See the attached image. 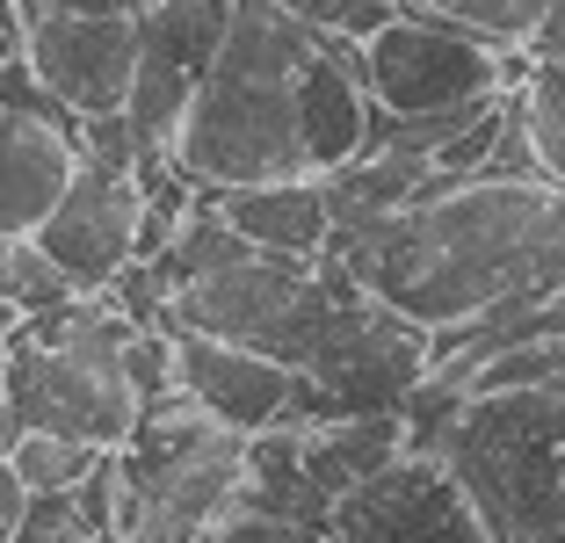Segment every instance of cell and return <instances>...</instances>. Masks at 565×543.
I'll use <instances>...</instances> for the list:
<instances>
[{"label": "cell", "instance_id": "cell-1", "mask_svg": "<svg viewBox=\"0 0 565 543\" xmlns=\"http://www.w3.org/2000/svg\"><path fill=\"white\" fill-rule=\"evenodd\" d=\"M327 254L428 333L565 290V189L544 174H465L399 211L333 225Z\"/></svg>", "mask_w": 565, "mask_h": 543}, {"label": "cell", "instance_id": "cell-2", "mask_svg": "<svg viewBox=\"0 0 565 543\" xmlns=\"http://www.w3.org/2000/svg\"><path fill=\"white\" fill-rule=\"evenodd\" d=\"M305 44H312V30L282 0H233L225 44H217L203 87L189 95L182 124H174V167L196 189L312 174L298 116Z\"/></svg>", "mask_w": 565, "mask_h": 543}, {"label": "cell", "instance_id": "cell-3", "mask_svg": "<svg viewBox=\"0 0 565 543\" xmlns=\"http://www.w3.org/2000/svg\"><path fill=\"white\" fill-rule=\"evenodd\" d=\"M486 543H565V377L465 392L435 443Z\"/></svg>", "mask_w": 565, "mask_h": 543}, {"label": "cell", "instance_id": "cell-4", "mask_svg": "<svg viewBox=\"0 0 565 543\" xmlns=\"http://www.w3.org/2000/svg\"><path fill=\"white\" fill-rule=\"evenodd\" d=\"M102 464H109V543H196L225 508H239L247 435L211 420L196 398L167 392Z\"/></svg>", "mask_w": 565, "mask_h": 543}, {"label": "cell", "instance_id": "cell-5", "mask_svg": "<svg viewBox=\"0 0 565 543\" xmlns=\"http://www.w3.org/2000/svg\"><path fill=\"white\" fill-rule=\"evenodd\" d=\"M363 283L333 262L327 247L319 254H239V262L211 268V276H189L182 290L167 297V327L211 333V341L254 348V355H276L298 370L312 355L327 312Z\"/></svg>", "mask_w": 565, "mask_h": 543}, {"label": "cell", "instance_id": "cell-6", "mask_svg": "<svg viewBox=\"0 0 565 543\" xmlns=\"http://www.w3.org/2000/svg\"><path fill=\"white\" fill-rule=\"evenodd\" d=\"M435 370V333L392 312L384 297L349 290L327 312L312 355L298 362V392L282 420H341V413H399Z\"/></svg>", "mask_w": 565, "mask_h": 543}, {"label": "cell", "instance_id": "cell-7", "mask_svg": "<svg viewBox=\"0 0 565 543\" xmlns=\"http://www.w3.org/2000/svg\"><path fill=\"white\" fill-rule=\"evenodd\" d=\"M536 51H500L486 36L457 30V22L428 15V8H399L377 36L363 44V87L377 116H465L479 102L522 87Z\"/></svg>", "mask_w": 565, "mask_h": 543}, {"label": "cell", "instance_id": "cell-8", "mask_svg": "<svg viewBox=\"0 0 565 543\" xmlns=\"http://www.w3.org/2000/svg\"><path fill=\"white\" fill-rule=\"evenodd\" d=\"M333 543H486L465 486L435 449H399L384 471L355 478L327 514Z\"/></svg>", "mask_w": 565, "mask_h": 543}, {"label": "cell", "instance_id": "cell-9", "mask_svg": "<svg viewBox=\"0 0 565 543\" xmlns=\"http://www.w3.org/2000/svg\"><path fill=\"white\" fill-rule=\"evenodd\" d=\"M73 174H81L73 116L30 81L22 58H8L0 66V239H36Z\"/></svg>", "mask_w": 565, "mask_h": 543}, {"label": "cell", "instance_id": "cell-10", "mask_svg": "<svg viewBox=\"0 0 565 543\" xmlns=\"http://www.w3.org/2000/svg\"><path fill=\"white\" fill-rule=\"evenodd\" d=\"M225 22H233V0H146L138 8V73L124 109L146 146H174V124L211 73Z\"/></svg>", "mask_w": 565, "mask_h": 543}, {"label": "cell", "instance_id": "cell-11", "mask_svg": "<svg viewBox=\"0 0 565 543\" xmlns=\"http://www.w3.org/2000/svg\"><path fill=\"white\" fill-rule=\"evenodd\" d=\"M22 66L66 116H109L131 102L138 15H44L30 22Z\"/></svg>", "mask_w": 565, "mask_h": 543}, {"label": "cell", "instance_id": "cell-12", "mask_svg": "<svg viewBox=\"0 0 565 543\" xmlns=\"http://www.w3.org/2000/svg\"><path fill=\"white\" fill-rule=\"evenodd\" d=\"M138 225H146V189L138 174L81 160V174L66 181L58 211L36 225V247L73 290H102L124 262H138Z\"/></svg>", "mask_w": 565, "mask_h": 543}, {"label": "cell", "instance_id": "cell-13", "mask_svg": "<svg viewBox=\"0 0 565 543\" xmlns=\"http://www.w3.org/2000/svg\"><path fill=\"white\" fill-rule=\"evenodd\" d=\"M174 341V392L196 398L211 420L254 435L268 420L290 413V392H298V370L276 355H254V348H233V341H211V333H189V327H167Z\"/></svg>", "mask_w": 565, "mask_h": 543}, {"label": "cell", "instance_id": "cell-14", "mask_svg": "<svg viewBox=\"0 0 565 543\" xmlns=\"http://www.w3.org/2000/svg\"><path fill=\"white\" fill-rule=\"evenodd\" d=\"M225 225L262 254H319L333 239V211L319 174H282V181H239V189H196Z\"/></svg>", "mask_w": 565, "mask_h": 543}, {"label": "cell", "instance_id": "cell-15", "mask_svg": "<svg viewBox=\"0 0 565 543\" xmlns=\"http://www.w3.org/2000/svg\"><path fill=\"white\" fill-rule=\"evenodd\" d=\"M406 449V420L399 413H341V420H298V457L327 500H341L355 478L384 471V464Z\"/></svg>", "mask_w": 565, "mask_h": 543}, {"label": "cell", "instance_id": "cell-16", "mask_svg": "<svg viewBox=\"0 0 565 543\" xmlns=\"http://www.w3.org/2000/svg\"><path fill=\"white\" fill-rule=\"evenodd\" d=\"M515 102H522V131H530V146H536L544 181L565 189V58H530Z\"/></svg>", "mask_w": 565, "mask_h": 543}, {"label": "cell", "instance_id": "cell-17", "mask_svg": "<svg viewBox=\"0 0 565 543\" xmlns=\"http://www.w3.org/2000/svg\"><path fill=\"white\" fill-rule=\"evenodd\" d=\"M406 8H428V15L457 22V30L486 36V44H500V51H530V36H536L551 0H406Z\"/></svg>", "mask_w": 565, "mask_h": 543}, {"label": "cell", "instance_id": "cell-18", "mask_svg": "<svg viewBox=\"0 0 565 543\" xmlns=\"http://www.w3.org/2000/svg\"><path fill=\"white\" fill-rule=\"evenodd\" d=\"M102 464L95 443H73V435H51V428H30L15 443V471L30 493H66V486H81L87 471Z\"/></svg>", "mask_w": 565, "mask_h": 543}, {"label": "cell", "instance_id": "cell-19", "mask_svg": "<svg viewBox=\"0 0 565 543\" xmlns=\"http://www.w3.org/2000/svg\"><path fill=\"white\" fill-rule=\"evenodd\" d=\"M81 536H102V522H95L81 486H66V493H30L15 543H81Z\"/></svg>", "mask_w": 565, "mask_h": 543}, {"label": "cell", "instance_id": "cell-20", "mask_svg": "<svg viewBox=\"0 0 565 543\" xmlns=\"http://www.w3.org/2000/svg\"><path fill=\"white\" fill-rule=\"evenodd\" d=\"M196 543H333V536L305 522H282V514H262V508H225Z\"/></svg>", "mask_w": 565, "mask_h": 543}, {"label": "cell", "instance_id": "cell-21", "mask_svg": "<svg viewBox=\"0 0 565 543\" xmlns=\"http://www.w3.org/2000/svg\"><path fill=\"white\" fill-rule=\"evenodd\" d=\"M399 15L392 0H333V15L319 22V30H333V36H349V44H370V36L384 30V22Z\"/></svg>", "mask_w": 565, "mask_h": 543}, {"label": "cell", "instance_id": "cell-22", "mask_svg": "<svg viewBox=\"0 0 565 543\" xmlns=\"http://www.w3.org/2000/svg\"><path fill=\"white\" fill-rule=\"evenodd\" d=\"M22 508H30V486H22L15 457H0V543H15V529H22Z\"/></svg>", "mask_w": 565, "mask_h": 543}, {"label": "cell", "instance_id": "cell-23", "mask_svg": "<svg viewBox=\"0 0 565 543\" xmlns=\"http://www.w3.org/2000/svg\"><path fill=\"white\" fill-rule=\"evenodd\" d=\"M530 51H536V58H565V0H551V8H544V22H536Z\"/></svg>", "mask_w": 565, "mask_h": 543}, {"label": "cell", "instance_id": "cell-24", "mask_svg": "<svg viewBox=\"0 0 565 543\" xmlns=\"http://www.w3.org/2000/svg\"><path fill=\"white\" fill-rule=\"evenodd\" d=\"M30 435V420H22V406L8 392H0V457H15V443Z\"/></svg>", "mask_w": 565, "mask_h": 543}, {"label": "cell", "instance_id": "cell-25", "mask_svg": "<svg viewBox=\"0 0 565 543\" xmlns=\"http://www.w3.org/2000/svg\"><path fill=\"white\" fill-rule=\"evenodd\" d=\"M282 8H290V15L305 22V30H319V22L333 15V0H282Z\"/></svg>", "mask_w": 565, "mask_h": 543}, {"label": "cell", "instance_id": "cell-26", "mask_svg": "<svg viewBox=\"0 0 565 543\" xmlns=\"http://www.w3.org/2000/svg\"><path fill=\"white\" fill-rule=\"evenodd\" d=\"M0 392H8V333H0Z\"/></svg>", "mask_w": 565, "mask_h": 543}, {"label": "cell", "instance_id": "cell-27", "mask_svg": "<svg viewBox=\"0 0 565 543\" xmlns=\"http://www.w3.org/2000/svg\"><path fill=\"white\" fill-rule=\"evenodd\" d=\"M81 543H109V536H81Z\"/></svg>", "mask_w": 565, "mask_h": 543}, {"label": "cell", "instance_id": "cell-28", "mask_svg": "<svg viewBox=\"0 0 565 543\" xmlns=\"http://www.w3.org/2000/svg\"><path fill=\"white\" fill-rule=\"evenodd\" d=\"M392 8H406V0H392Z\"/></svg>", "mask_w": 565, "mask_h": 543}]
</instances>
